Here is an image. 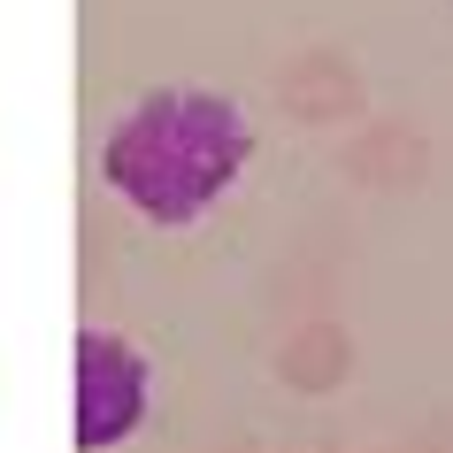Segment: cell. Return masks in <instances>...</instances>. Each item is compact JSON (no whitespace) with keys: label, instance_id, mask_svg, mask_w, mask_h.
Returning <instances> with one entry per match:
<instances>
[{"label":"cell","instance_id":"obj_2","mask_svg":"<svg viewBox=\"0 0 453 453\" xmlns=\"http://www.w3.org/2000/svg\"><path fill=\"white\" fill-rule=\"evenodd\" d=\"M146 392H154V369L131 338L77 331V446L85 453L123 446L146 423Z\"/></svg>","mask_w":453,"mask_h":453},{"label":"cell","instance_id":"obj_1","mask_svg":"<svg viewBox=\"0 0 453 453\" xmlns=\"http://www.w3.org/2000/svg\"><path fill=\"white\" fill-rule=\"evenodd\" d=\"M246 162H254V123L231 93L208 85H162L131 100L100 146V177L116 185V200L162 231L200 223L246 177Z\"/></svg>","mask_w":453,"mask_h":453}]
</instances>
